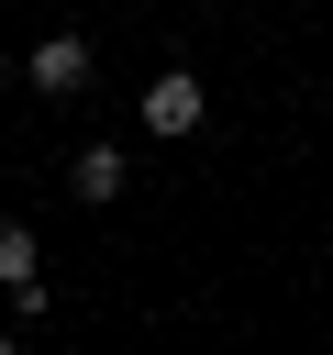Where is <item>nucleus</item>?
Returning <instances> with one entry per match:
<instances>
[{
	"label": "nucleus",
	"instance_id": "4",
	"mask_svg": "<svg viewBox=\"0 0 333 355\" xmlns=\"http://www.w3.org/2000/svg\"><path fill=\"white\" fill-rule=\"evenodd\" d=\"M67 200L111 211V200H122V144H78V166H67Z\"/></svg>",
	"mask_w": 333,
	"mask_h": 355
},
{
	"label": "nucleus",
	"instance_id": "3",
	"mask_svg": "<svg viewBox=\"0 0 333 355\" xmlns=\"http://www.w3.org/2000/svg\"><path fill=\"white\" fill-rule=\"evenodd\" d=\"M200 111H211V89H200L189 67H166V78H144V133H200Z\"/></svg>",
	"mask_w": 333,
	"mask_h": 355
},
{
	"label": "nucleus",
	"instance_id": "2",
	"mask_svg": "<svg viewBox=\"0 0 333 355\" xmlns=\"http://www.w3.org/2000/svg\"><path fill=\"white\" fill-rule=\"evenodd\" d=\"M0 288H11V322H44V255L11 211H0Z\"/></svg>",
	"mask_w": 333,
	"mask_h": 355
},
{
	"label": "nucleus",
	"instance_id": "5",
	"mask_svg": "<svg viewBox=\"0 0 333 355\" xmlns=\"http://www.w3.org/2000/svg\"><path fill=\"white\" fill-rule=\"evenodd\" d=\"M0 355H22V344H11V333H0Z\"/></svg>",
	"mask_w": 333,
	"mask_h": 355
},
{
	"label": "nucleus",
	"instance_id": "1",
	"mask_svg": "<svg viewBox=\"0 0 333 355\" xmlns=\"http://www.w3.org/2000/svg\"><path fill=\"white\" fill-rule=\"evenodd\" d=\"M89 67H100V55H89V33H44V44L22 55V78H33L44 100H78V89H89Z\"/></svg>",
	"mask_w": 333,
	"mask_h": 355
}]
</instances>
